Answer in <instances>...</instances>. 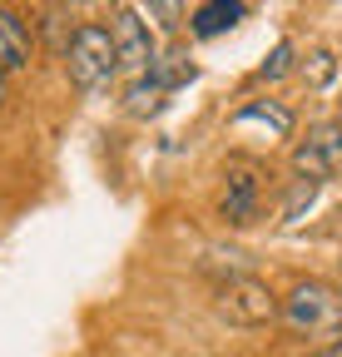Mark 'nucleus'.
<instances>
[{
  "label": "nucleus",
  "mask_w": 342,
  "mask_h": 357,
  "mask_svg": "<svg viewBox=\"0 0 342 357\" xmlns=\"http://www.w3.org/2000/svg\"><path fill=\"white\" fill-rule=\"evenodd\" d=\"M278 312L293 333H308V337H337L342 333V293L322 278L293 283L288 298L278 303Z\"/></svg>",
  "instance_id": "1"
},
{
  "label": "nucleus",
  "mask_w": 342,
  "mask_h": 357,
  "mask_svg": "<svg viewBox=\"0 0 342 357\" xmlns=\"http://www.w3.org/2000/svg\"><path fill=\"white\" fill-rule=\"evenodd\" d=\"M65 65H70V79H75L79 89H104V84H114L119 60H114L109 30H104V25H79V30L70 35Z\"/></svg>",
  "instance_id": "2"
},
{
  "label": "nucleus",
  "mask_w": 342,
  "mask_h": 357,
  "mask_svg": "<svg viewBox=\"0 0 342 357\" xmlns=\"http://www.w3.org/2000/svg\"><path fill=\"white\" fill-rule=\"evenodd\" d=\"M219 312H224L228 323H238V328H263V323L278 318V298H273V288H268L263 278L238 273V278L224 283V293H219Z\"/></svg>",
  "instance_id": "3"
},
{
  "label": "nucleus",
  "mask_w": 342,
  "mask_h": 357,
  "mask_svg": "<svg viewBox=\"0 0 342 357\" xmlns=\"http://www.w3.org/2000/svg\"><path fill=\"white\" fill-rule=\"evenodd\" d=\"M109 40H114V60H119L124 75L139 79V75L154 70V35H149V25H144L139 10H119L109 20Z\"/></svg>",
  "instance_id": "4"
},
{
  "label": "nucleus",
  "mask_w": 342,
  "mask_h": 357,
  "mask_svg": "<svg viewBox=\"0 0 342 357\" xmlns=\"http://www.w3.org/2000/svg\"><path fill=\"white\" fill-rule=\"evenodd\" d=\"M253 213H258V178L248 169H233L228 189H224V218L228 223H253Z\"/></svg>",
  "instance_id": "5"
},
{
  "label": "nucleus",
  "mask_w": 342,
  "mask_h": 357,
  "mask_svg": "<svg viewBox=\"0 0 342 357\" xmlns=\"http://www.w3.org/2000/svg\"><path fill=\"white\" fill-rule=\"evenodd\" d=\"M30 65V35H25V20L0 10V75H15Z\"/></svg>",
  "instance_id": "6"
},
{
  "label": "nucleus",
  "mask_w": 342,
  "mask_h": 357,
  "mask_svg": "<svg viewBox=\"0 0 342 357\" xmlns=\"http://www.w3.org/2000/svg\"><path fill=\"white\" fill-rule=\"evenodd\" d=\"M243 20V0H203V6L194 10V35L213 40V35H224Z\"/></svg>",
  "instance_id": "7"
},
{
  "label": "nucleus",
  "mask_w": 342,
  "mask_h": 357,
  "mask_svg": "<svg viewBox=\"0 0 342 357\" xmlns=\"http://www.w3.org/2000/svg\"><path fill=\"white\" fill-rule=\"evenodd\" d=\"M233 124H268L278 139H288V134H293V114H288L283 105H273V100H253V105H243V109L233 114Z\"/></svg>",
  "instance_id": "8"
},
{
  "label": "nucleus",
  "mask_w": 342,
  "mask_h": 357,
  "mask_svg": "<svg viewBox=\"0 0 342 357\" xmlns=\"http://www.w3.org/2000/svg\"><path fill=\"white\" fill-rule=\"evenodd\" d=\"M293 174L308 178V184H322V178H332V164H327V154L313 139H303V144L293 149Z\"/></svg>",
  "instance_id": "9"
},
{
  "label": "nucleus",
  "mask_w": 342,
  "mask_h": 357,
  "mask_svg": "<svg viewBox=\"0 0 342 357\" xmlns=\"http://www.w3.org/2000/svg\"><path fill=\"white\" fill-rule=\"evenodd\" d=\"M159 100H164V84H159L154 75H139L130 89H124V105H130V114H154Z\"/></svg>",
  "instance_id": "10"
},
{
  "label": "nucleus",
  "mask_w": 342,
  "mask_h": 357,
  "mask_svg": "<svg viewBox=\"0 0 342 357\" xmlns=\"http://www.w3.org/2000/svg\"><path fill=\"white\" fill-rule=\"evenodd\" d=\"M144 10L159 30H179L184 25V0H144Z\"/></svg>",
  "instance_id": "11"
},
{
  "label": "nucleus",
  "mask_w": 342,
  "mask_h": 357,
  "mask_svg": "<svg viewBox=\"0 0 342 357\" xmlns=\"http://www.w3.org/2000/svg\"><path fill=\"white\" fill-rule=\"evenodd\" d=\"M313 144L327 154V164H332V174L342 169V124H318L313 129Z\"/></svg>",
  "instance_id": "12"
},
{
  "label": "nucleus",
  "mask_w": 342,
  "mask_h": 357,
  "mask_svg": "<svg viewBox=\"0 0 342 357\" xmlns=\"http://www.w3.org/2000/svg\"><path fill=\"white\" fill-rule=\"evenodd\" d=\"M332 75H337V60H332L327 50H318V55H308V60H303V79H308L313 89L332 84Z\"/></svg>",
  "instance_id": "13"
},
{
  "label": "nucleus",
  "mask_w": 342,
  "mask_h": 357,
  "mask_svg": "<svg viewBox=\"0 0 342 357\" xmlns=\"http://www.w3.org/2000/svg\"><path fill=\"white\" fill-rule=\"evenodd\" d=\"M293 55H297V50H293V45L283 40L278 50H273V55L263 60V79H278V75H288V70H293Z\"/></svg>",
  "instance_id": "14"
},
{
  "label": "nucleus",
  "mask_w": 342,
  "mask_h": 357,
  "mask_svg": "<svg viewBox=\"0 0 342 357\" xmlns=\"http://www.w3.org/2000/svg\"><path fill=\"white\" fill-rule=\"evenodd\" d=\"M0 105H6V75H0Z\"/></svg>",
  "instance_id": "15"
},
{
  "label": "nucleus",
  "mask_w": 342,
  "mask_h": 357,
  "mask_svg": "<svg viewBox=\"0 0 342 357\" xmlns=\"http://www.w3.org/2000/svg\"><path fill=\"white\" fill-rule=\"evenodd\" d=\"M337 109H342V100H337Z\"/></svg>",
  "instance_id": "16"
}]
</instances>
